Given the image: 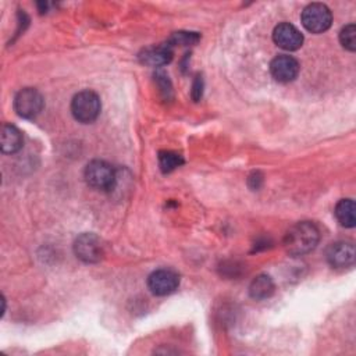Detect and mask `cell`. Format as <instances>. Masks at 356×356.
<instances>
[{
	"label": "cell",
	"mask_w": 356,
	"mask_h": 356,
	"mask_svg": "<svg viewBox=\"0 0 356 356\" xmlns=\"http://www.w3.org/2000/svg\"><path fill=\"white\" fill-rule=\"evenodd\" d=\"M320 239L318 228L310 221H300L292 225L284 238V246L289 254L302 256L312 252Z\"/></svg>",
	"instance_id": "obj_1"
},
{
	"label": "cell",
	"mask_w": 356,
	"mask_h": 356,
	"mask_svg": "<svg viewBox=\"0 0 356 356\" xmlns=\"http://www.w3.org/2000/svg\"><path fill=\"white\" fill-rule=\"evenodd\" d=\"M85 179L95 189L111 191L117 184V174L107 161L92 160L85 167Z\"/></svg>",
	"instance_id": "obj_2"
},
{
	"label": "cell",
	"mask_w": 356,
	"mask_h": 356,
	"mask_svg": "<svg viewBox=\"0 0 356 356\" xmlns=\"http://www.w3.org/2000/svg\"><path fill=\"white\" fill-rule=\"evenodd\" d=\"M100 99L92 90H82L76 93L71 102V113L74 118L82 124H89L100 114Z\"/></svg>",
	"instance_id": "obj_3"
},
{
	"label": "cell",
	"mask_w": 356,
	"mask_h": 356,
	"mask_svg": "<svg viewBox=\"0 0 356 356\" xmlns=\"http://www.w3.org/2000/svg\"><path fill=\"white\" fill-rule=\"evenodd\" d=\"M302 24L312 33H323L331 26L332 14L323 3H312L302 11Z\"/></svg>",
	"instance_id": "obj_4"
},
{
	"label": "cell",
	"mask_w": 356,
	"mask_h": 356,
	"mask_svg": "<svg viewBox=\"0 0 356 356\" xmlns=\"http://www.w3.org/2000/svg\"><path fill=\"white\" fill-rule=\"evenodd\" d=\"M43 97L33 88L21 89L14 99V108L22 118H35L43 108Z\"/></svg>",
	"instance_id": "obj_5"
},
{
	"label": "cell",
	"mask_w": 356,
	"mask_h": 356,
	"mask_svg": "<svg viewBox=\"0 0 356 356\" xmlns=\"http://www.w3.org/2000/svg\"><path fill=\"white\" fill-rule=\"evenodd\" d=\"M74 252L85 263H97L104 254L102 241L95 234H81L74 242Z\"/></svg>",
	"instance_id": "obj_6"
},
{
	"label": "cell",
	"mask_w": 356,
	"mask_h": 356,
	"mask_svg": "<svg viewBox=\"0 0 356 356\" xmlns=\"http://www.w3.org/2000/svg\"><path fill=\"white\" fill-rule=\"evenodd\" d=\"M179 285V275L170 268H159L147 277V286L153 295L165 296Z\"/></svg>",
	"instance_id": "obj_7"
},
{
	"label": "cell",
	"mask_w": 356,
	"mask_h": 356,
	"mask_svg": "<svg viewBox=\"0 0 356 356\" xmlns=\"http://www.w3.org/2000/svg\"><path fill=\"white\" fill-rule=\"evenodd\" d=\"M325 257L334 268H346L355 263V245L349 241L331 243L325 250Z\"/></svg>",
	"instance_id": "obj_8"
},
{
	"label": "cell",
	"mask_w": 356,
	"mask_h": 356,
	"mask_svg": "<svg viewBox=\"0 0 356 356\" xmlns=\"http://www.w3.org/2000/svg\"><path fill=\"white\" fill-rule=\"evenodd\" d=\"M273 40L278 47H281L284 50L293 51V50H298L302 46L303 35L292 24L282 22V24H278L274 28Z\"/></svg>",
	"instance_id": "obj_9"
},
{
	"label": "cell",
	"mask_w": 356,
	"mask_h": 356,
	"mask_svg": "<svg viewBox=\"0 0 356 356\" xmlns=\"http://www.w3.org/2000/svg\"><path fill=\"white\" fill-rule=\"evenodd\" d=\"M270 72L278 82H291L298 76L299 63L292 56L280 54L273 58L270 64Z\"/></svg>",
	"instance_id": "obj_10"
},
{
	"label": "cell",
	"mask_w": 356,
	"mask_h": 356,
	"mask_svg": "<svg viewBox=\"0 0 356 356\" xmlns=\"http://www.w3.org/2000/svg\"><path fill=\"white\" fill-rule=\"evenodd\" d=\"M139 58L143 64L150 65V67H160L165 65L171 61L172 58V50L170 44H160V46H153L145 49L140 54Z\"/></svg>",
	"instance_id": "obj_11"
},
{
	"label": "cell",
	"mask_w": 356,
	"mask_h": 356,
	"mask_svg": "<svg viewBox=\"0 0 356 356\" xmlns=\"http://www.w3.org/2000/svg\"><path fill=\"white\" fill-rule=\"evenodd\" d=\"M0 146H1V152L7 154L18 152L22 147V135L19 129L14 125L4 124L1 127V134H0Z\"/></svg>",
	"instance_id": "obj_12"
},
{
	"label": "cell",
	"mask_w": 356,
	"mask_h": 356,
	"mask_svg": "<svg viewBox=\"0 0 356 356\" xmlns=\"http://www.w3.org/2000/svg\"><path fill=\"white\" fill-rule=\"evenodd\" d=\"M274 282L270 275L260 274L253 278V281L249 285V295L254 300H264L270 298L274 292Z\"/></svg>",
	"instance_id": "obj_13"
},
{
	"label": "cell",
	"mask_w": 356,
	"mask_h": 356,
	"mask_svg": "<svg viewBox=\"0 0 356 356\" xmlns=\"http://www.w3.org/2000/svg\"><path fill=\"white\" fill-rule=\"evenodd\" d=\"M355 202L352 199H342L335 206V217L339 221L341 225L346 228L355 227L356 218H355Z\"/></svg>",
	"instance_id": "obj_14"
},
{
	"label": "cell",
	"mask_w": 356,
	"mask_h": 356,
	"mask_svg": "<svg viewBox=\"0 0 356 356\" xmlns=\"http://www.w3.org/2000/svg\"><path fill=\"white\" fill-rule=\"evenodd\" d=\"M182 163H184V159L178 153H174L170 150H163L159 153V164L164 172H170V171L175 170Z\"/></svg>",
	"instance_id": "obj_15"
},
{
	"label": "cell",
	"mask_w": 356,
	"mask_h": 356,
	"mask_svg": "<svg viewBox=\"0 0 356 356\" xmlns=\"http://www.w3.org/2000/svg\"><path fill=\"white\" fill-rule=\"evenodd\" d=\"M339 42L346 50H349V51L356 50V26H355V24H348L341 29Z\"/></svg>",
	"instance_id": "obj_16"
},
{
	"label": "cell",
	"mask_w": 356,
	"mask_h": 356,
	"mask_svg": "<svg viewBox=\"0 0 356 356\" xmlns=\"http://www.w3.org/2000/svg\"><path fill=\"white\" fill-rule=\"evenodd\" d=\"M199 40V35L196 32H175L171 35L168 44L174 46V44H181V46H189V44H195Z\"/></svg>",
	"instance_id": "obj_17"
},
{
	"label": "cell",
	"mask_w": 356,
	"mask_h": 356,
	"mask_svg": "<svg viewBox=\"0 0 356 356\" xmlns=\"http://www.w3.org/2000/svg\"><path fill=\"white\" fill-rule=\"evenodd\" d=\"M192 96L195 100H197L202 96V78L196 76L195 82H193V90H192Z\"/></svg>",
	"instance_id": "obj_18"
}]
</instances>
